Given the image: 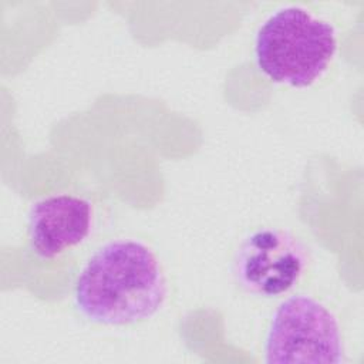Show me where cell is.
Listing matches in <instances>:
<instances>
[{"label": "cell", "instance_id": "3", "mask_svg": "<svg viewBox=\"0 0 364 364\" xmlns=\"http://www.w3.org/2000/svg\"><path fill=\"white\" fill-rule=\"evenodd\" d=\"M313 267L309 245L291 229L260 225L246 232L230 259L235 284L247 296L272 300L301 287Z\"/></svg>", "mask_w": 364, "mask_h": 364}, {"label": "cell", "instance_id": "2", "mask_svg": "<svg viewBox=\"0 0 364 364\" xmlns=\"http://www.w3.org/2000/svg\"><path fill=\"white\" fill-rule=\"evenodd\" d=\"M338 41L334 26L301 6L274 10L255 36L257 70L272 82L306 88L330 68Z\"/></svg>", "mask_w": 364, "mask_h": 364}, {"label": "cell", "instance_id": "5", "mask_svg": "<svg viewBox=\"0 0 364 364\" xmlns=\"http://www.w3.org/2000/svg\"><path fill=\"white\" fill-rule=\"evenodd\" d=\"M95 203L80 193H53L36 200L27 215L28 250L54 260L87 243L98 225Z\"/></svg>", "mask_w": 364, "mask_h": 364}, {"label": "cell", "instance_id": "4", "mask_svg": "<svg viewBox=\"0 0 364 364\" xmlns=\"http://www.w3.org/2000/svg\"><path fill=\"white\" fill-rule=\"evenodd\" d=\"M346 357L344 333L336 311L306 293H291L273 310L263 340V360L338 364Z\"/></svg>", "mask_w": 364, "mask_h": 364}, {"label": "cell", "instance_id": "1", "mask_svg": "<svg viewBox=\"0 0 364 364\" xmlns=\"http://www.w3.org/2000/svg\"><path fill=\"white\" fill-rule=\"evenodd\" d=\"M169 273L158 249L136 235H117L92 249L75 272L71 303L94 326L135 327L166 306Z\"/></svg>", "mask_w": 364, "mask_h": 364}]
</instances>
